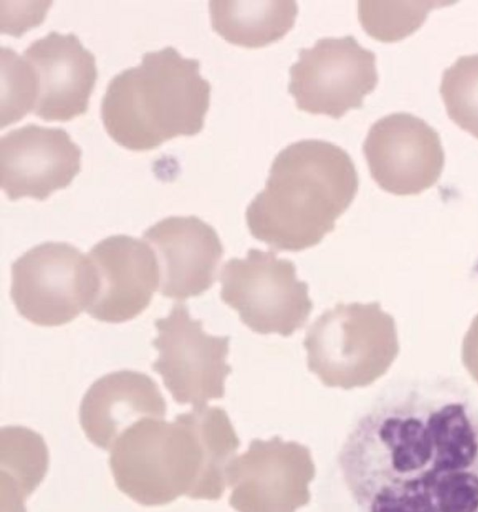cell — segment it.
Here are the masks:
<instances>
[{"label": "cell", "mask_w": 478, "mask_h": 512, "mask_svg": "<svg viewBox=\"0 0 478 512\" xmlns=\"http://www.w3.org/2000/svg\"><path fill=\"white\" fill-rule=\"evenodd\" d=\"M289 72L297 108L335 119L361 108L378 82L375 54L351 35L321 38L301 49Z\"/></svg>", "instance_id": "ba28073f"}, {"label": "cell", "mask_w": 478, "mask_h": 512, "mask_svg": "<svg viewBox=\"0 0 478 512\" xmlns=\"http://www.w3.org/2000/svg\"><path fill=\"white\" fill-rule=\"evenodd\" d=\"M219 279L222 301L259 334L290 336L304 326L313 309L308 285L297 279L294 263L273 251L249 249L245 259L226 262Z\"/></svg>", "instance_id": "8992f818"}, {"label": "cell", "mask_w": 478, "mask_h": 512, "mask_svg": "<svg viewBox=\"0 0 478 512\" xmlns=\"http://www.w3.org/2000/svg\"><path fill=\"white\" fill-rule=\"evenodd\" d=\"M212 28L232 44L256 48L282 38L294 25L295 1L212 0Z\"/></svg>", "instance_id": "2e32d148"}, {"label": "cell", "mask_w": 478, "mask_h": 512, "mask_svg": "<svg viewBox=\"0 0 478 512\" xmlns=\"http://www.w3.org/2000/svg\"><path fill=\"white\" fill-rule=\"evenodd\" d=\"M197 59L184 58L172 46L146 52L136 67L116 74L101 102L107 133L121 146L150 150L204 126L210 83Z\"/></svg>", "instance_id": "277c9868"}, {"label": "cell", "mask_w": 478, "mask_h": 512, "mask_svg": "<svg viewBox=\"0 0 478 512\" xmlns=\"http://www.w3.org/2000/svg\"><path fill=\"white\" fill-rule=\"evenodd\" d=\"M452 3L446 1H359L358 19L371 37L383 42H393L417 30L431 9Z\"/></svg>", "instance_id": "ac0fdd59"}, {"label": "cell", "mask_w": 478, "mask_h": 512, "mask_svg": "<svg viewBox=\"0 0 478 512\" xmlns=\"http://www.w3.org/2000/svg\"><path fill=\"white\" fill-rule=\"evenodd\" d=\"M440 93L450 119L478 138V54L461 56L444 70Z\"/></svg>", "instance_id": "d6986e66"}, {"label": "cell", "mask_w": 478, "mask_h": 512, "mask_svg": "<svg viewBox=\"0 0 478 512\" xmlns=\"http://www.w3.org/2000/svg\"><path fill=\"white\" fill-rule=\"evenodd\" d=\"M81 149L60 127L27 124L0 139V183L10 200H44L67 187L81 167Z\"/></svg>", "instance_id": "7c38bea8"}, {"label": "cell", "mask_w": 478, "mask_h": 512, "mask_svg": "<svg viewBox=\"0 0 478 512\" xmlns=\"http://www.w3.org/2000/svg\"><path fill=\"white\" fill-rule=\"evenodd\" d=\"M17 311L39 326H60L86 310L94 290L88 258L65 242H45L11 266Z\"/></svg>", "instance_id": "52a82bcc"}, {"label": "cell", "mask_w": 478, "mask_h": 512, "mask_svg": "<svg viewBox=\"0 0 478 512\" xmlns=\"http://www.w3.org/2000/svg\"><path fill=\"white\" fill-rule=\"evenodd\" d=\"M462 360L478 383V315L474 318L462 345Z\"/></svg>", "instance_id": "44dd1931"}, {"label": "cell", "mask_w": 478, "mask_h": 512, "mask_svg": "<svg viewBox=\"0 0 478 512\" xmlns=\"http://www.w3.org/2000/svg\"><path fill=\"white\" fill-rule=\"evenodd\" d=\"M143 238L159 267L163 296H199L216 280L224 248L215 229L197 216H170L150 226Z\"/></svg>", "instance_id": "4fadbf2b"}, {"label": "cell", "mask_w": 478, "mask_h": 512, "mask_svg": "<svg viewBox=\"0 0 478 512\" xmlns=\"http://www.w3.org/2000/svg\"><path fill=\"white\" fill-rule=\"evenodd\" d=\"M166 402L146 374L121 370L96 380L85 393L80 424L96 446L110 450L132 425L145 418L163 419Z\"/></svg>", "instance_id": "9a60e30c"}, {"label": "cell", "mask_w": 478, "mask_h": 512, "mask_svg": "<svg viewBox=\"0 0 478 512\" xmlns=\"http://www.w3.org/2000/svg\"><path fill=\"white\" fill-rule=\"evenodd\" d=\"M23 57L36 76V116L68 121L87 111L98 71L94 54L74 33L50 31L29 44Z\"/></svg>", "instance_id": "5bb4252c"}, {"label": "cell", "mask_w": 478, "mask_h": 512, "mask_svg": "<svg viewBox=\"0 0 478 512\" xmlns=\"http://www.w3.org/2000/svg\"><path fill=\"white\" fill-rule=\"evenodd\" d=\"M87 258L94 290L86 312L99 321L121 323L135 318L159 289L156 256L140 239L107 237L92 247Z\"/></svg>", "instance_id": "8fae6325"}, {"label": "cell", "mask_w": 478, "mask_h": 512, "mask_svg": "<svg viewBox=\"0 0 478 512\" xmlns=\"http://www.w3.org/2000/svg\"><path fill=\"white\" fill-rule=\"evenodd\" d=\"M2 117L1 127L18 121L34 110L37 81L30 63L9 47L1 48Z\"/></svg>", "instance_id": "ffe728a7"}, {"label": "cell", "mask_w": 478, "mask_h": 512, "mask_svg": "<svg viewBox=\"0 0 478 512\" xmlns=\"http://www.w3.org/2000/svg\"><path fill=\"white\" fill-rule=\"evenodd\" d=\"M338 466L360 512H478V405L453 378L412 381L359 418Z\"/></svg>", "instance_id": "6da1fadb"}, {"label": "cell", "mask_w": 478, "mask_h": 512, "mask_svg": "<svg viewBox=\"0 0 478 512\" xmlns=\"http://www.w3.org/2000/svg\"><path fill=\"white\" fill-rule=\"evenodd\" d=\"M158 335L152 345L159 351L152 368L179 404L205 406L225 393L232 368L226 363L229 336H212L202 320L192 319L185 304L173 305L169 315L156 319Z\"/></svg>", "instance_id": "9c48e42d"}, {"label": "cell", "mask_w": 478, "mask_h": 512, "mask_svg": "<svg viewBox=\"0 0 478 512\" xmlns=\"http://www.w3.org/2000/svg\"><path fill=\"white\" fill-rule=\"evenodd\" d=\"M238 445L226 412L201 406L173 422L138 421L112 446L109 465L118 489L141 505H164L181 495L214 500L224 491Z\"/></svg>", "instance_id": "7a4b0ae2"}, {"label": "cell", "mask_w": 478, "mask_h": 512, "mask_svg": "<svg viewBox=\"0 0 478 512\" xmlns=\"http://www.w3.org/2000/svg\"><path fill=\"white\" fill-rule=\"evenodd\" d=\"M303 345L308 369L343 389L370 385L399 352L395 321L378 302L337 304L312 323Z\"/></svg>", "instance_id": "5b68a950"}, {"label": "cell", "mask_w": 478, "mask_h": 512, "mask_svg": "<svg viewBox=\"0 0 478 512\" xmlns=\"http://www.w3.org/2000/svg\"><path fill=\"white\" fill-rule=\"evenodd\" d=\"M358 185L344 149L319 139L294 142L274 158L264 189L247 206V226L277 250L310 248L334 229Z\"/></svg>", "instance_id": "3957f363"}, {"label": "cell", "mask_w": 478, "mask_h": 512, "mask_svg": "<svg viewBox=\"0 0 478 512\" xmlns=\"http://www.w3.org/2000/svg\"><path fill=\"white\" fill-rule=\"evenodd\" d=\"M1 512H26V498L43 480L49 463L41 435L22 426H7L0 433Z\"/></svg>", "instance_id": "e0dca14e"}, {"label": "cell", "mask_w": 478, "mask_h": 512, "mask_svg": "<svg viewBox=\"0 0 478 512\" xmlns=\"http://www.w3.org/2000/svg\"><path fill=\"white\" fill-rule=\"evenodd\" d=\"M363 151L374 181L395 195L428 189L444 166L439 134L421 118L405 112L377 120L368 131Z\"/></svg>", "instance_id": "30bf717a"}]
</instances>
